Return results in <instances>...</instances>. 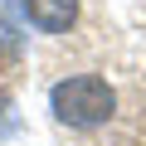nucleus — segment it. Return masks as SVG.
Returning <instances> with one entry per match:
<instances>
[{
    "mask_svg": "<svg viewBox=\"0 0 146 146\" xmlns=\"http://www.w3.org/2000/svg\"><path fill=\"white\" fill-rule=\"evenodd\" d=\"M20 5H25L29 25L44 29V34H63L73 20H78V0H20Z\"/></svg>",
    "mask_w": 146,
    "mask_h": 146,
    "instance_id": "2",
    "label": "nucleus"
},
{
    "mask_svg": "<svg viewBox=\"0 0 146 146\" xmlns=\"http://www.w3.org/2000/svg\"><path fill=\"white\" fill-rule=\"evenodd\" d=\"M49 107L63 127H102L117 112V93L107 88V78L98 73H78V78H63L49 93Z\"/></svg>",
    "mask_w": 146,
    "mask_h": 146,
    "instance_id": "1",
    "label": "nucleus"
}]
</instances>
